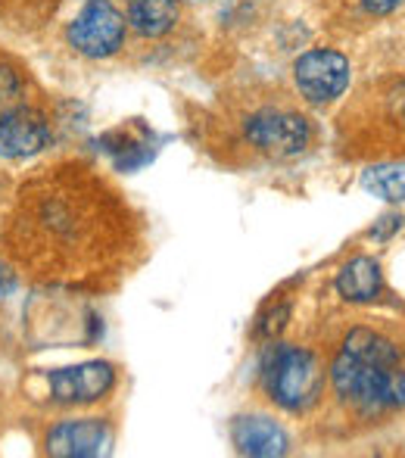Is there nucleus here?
<instances>
[{
    "label": "nucleus",
    "instance_id": "14",
    "mask_svg": "<svg viewBox=\"0 0 405 458\" xmlns=\"http://www.w3.org/2000/svg\"><path fill=\"white\" fill-rule=\"evenodd\" d=\"M287 318H291V306H287V302H278V306L268 309V312L262 315V321H259V334H262V337H274V334L284 331Z\"/></svg>",
    "mask_w": 405,
    "mask_h": 458
},
{
    "label": "nucleus",
    "instance_id": "11",
    "mask_svg": "<svg viewBox=\"0 0 405 458\" xmlns=\"http://www.w3.org/2000/svg\"><path fill=\"white\" fill-rule=\"evenodd\" d=\"M343 352L352 359H362V362H371V365H384V368L400 365V346H396L390 337H384V334L368 331V327L350 331V337L343 340Z\"/></svg>",
    "mask_w": 405,
    "mask_h": 458
},
{
    "label": "nucleus",
    "instance_id": "7",
    "mask_svg": "<svg viewBox=\"0 0 405 458\" xmlns=\"http://www.w3.org/2000/svg\"><path fill=\"white\" fill-rule=\"evenodd\" d=\"M109 446V428L100 418H75L47 434V453L56 458H94Z\"/></svg>",
    "mask_w": 405,
    "mask_h": 458
},
{
    "label": "nucleus",
    "instance_id": "8",
    "mask_svg": "<svg viewBox=\"0 0 405 458\" xmlns=\"http://www.w3.org/2000/svg\"><path fill=\"white\" fill-rule=\"evenodd\" d=\"M50 128L44 115L31 109H10L0 113V157L6 159H25L35 157L47 147Z\"/></svg>",
    "mask_w": 405,
    "mask_h": 458
},
{
    "label": "nucleus",
    "instance_id": "2",
    "mask_svg": "<svg viewBox=\"0 0 405 458\" xmlns=\"http://www.w3.org/2000/svg\"><path fill=\"white\" fill-rule=\"evenodd\" d=\"M266 386L287 411H303L321 393L318 359L300 346H278L266 359Z\"/></svg>",
    "mask_w": 405,
    "mask_h": 458
},
{
    "label": "nucleus",
    "instance_id": "6",
    "mask_svg": "<svg viewBox=\"0 0 405 458\" xmlns=\"http://www.w3.org/2000/svg\"><path fill=\"white\" fill-rule=\"evenodd\" d=\"M50 393L56 403H97L115 384V371L109 362H85L50 371Z\"/></svg>",
    "mask_w": 405,
    "mask_h": 458
},
{
    "label": "nucleus",
    "instance_id": "12",
    "mask_svg": "<svg viewBox=\"0 0 405 458\" xmlns=\"http://www.w3.org/2000/svg\"><path fill=\"white\" fill-rule=\"evenodd\" d=\"M128 22L147 38H159L175 29L178 6L175 0H128Z\"/></svg>",
    "mask_w": 405,
    "mask_h": 458
},
{
    "label": "nucleus",
    "instance_id": "5",
    "mask_svg": "<svg viewBox=\"0 0 405 458\" xmlns=\"http://www.w3.org/2000/svg\"><path fill=\"white\" fill-rule=\"evenodd\" d=\"M350 60L337 50H308L293 66L300 94L308 103H331L350 88Z\"/></svg>",
    "mask_w": 405,
    "mask_h": 458
},
{
    "label": "nucleus",
    "instance_id": "1",
    "mask_svg": "<svg viewBox=\"0 0 405 458\" xmlns=\"http://www.w3.org/2000/svg\"><path fill=\"white\" fill-rule=\"evenodd\" d=\"M331 380L340 399L365 411L405 409V371L371 365L340 352L331 365Z\"/></svg>",
    "mask_w": 405,
    "mask_h": 458
},
{
    "label": "nucleus",
    "instance_id": "17",
    "mask_svg": "<svg viewBox=\"0 0 405 458\" xmlns=\"http://www.w3.org/2000/svg\"><path fill=\"white\" fill-rule=\"evenodd\" d=\"M13 287H16V277L6 272V268H0V296H6Z\"/></svg>",
    "mask_w": 405,
    "mask_h": 458
},
{
    "label": "nucleus",
    "instance_id": "10",
    "mask_svg": "<svg viewBox=\"0 0 405 458\" xmlns=\"http://www.w3.org/2000/svg\"><path fill=\"white\" fill-rule=\"evenodd\" d=\"M384 287L381 266H377L371 256H359V259L346 262L337 275V293L346 302H371L377 300Z\"/></svg>",
    "mask_w": 405,
    "mask_h": 458
},
{
    "label": "nucleus",
    "instance_id": "13",
    "mask_svg": "<svg viewBox=\"0 0 405 458\" xmlns=\"http://www.w3.org/2000/svg\"><path fill=\"white\" fill-rule=\"evenodd\" d=\"M362 184L368 193L387 199V203H402L405 199V163L371 165L362 175Z\"/></svg>",
    "mask_w": 405,
    "mask_h": 458
},
{
    "label": "nucleus",
    "instance_id": "4",
    "mask_svg": "<svg viewBox=\"0 0 405 458\" xmlns=\"http://www.w3.org/2000/svg\"><path fill=\"white\" fill-rule=\"evenodd\" d=\"M247 138L268 157H297L312 140V128L303 115L284 113V109H262L247 122Z\"/></svg>",
    "mask_w": 405,
    "mask_h": 458
},
{
    "label": "nucleus",
    "instance_id": "16",
    "mask_svg": "<svg viewBox=\"0 0 405 458\" xmlns=\"http://www.w3.org/2000/svg\"><path fill=\"white\" fill-rule=\"evenodd\" d=\"M359 4H362L368 13H375V16H384V13H393L402 0H359Z\"/></svg>",
    "mask_w": 405,
    "mask_h": 458
},
{
    "label": "nucleus",
    "instance_id": "3",
    "mask_svg": "<svg viewBox=\"0 0 405 458\" xmlns=\"http://www.w3.org/2000/svg\"><path fill=\"white\" fill-rule=\"evenodd\" d=\"M69 44L91 60L113 56L125 44V16L109 0H88L69 25Z\"/></svg>",
    "mask_w": 405,
    "mask_h": 458
},
{
    "label": "nucleus",
    "instance_id": "15",
    "mask_svg": "<svg viewBox=\"0 0 405 458\" xmlns=\"http://www.w3.org/2000/svg\"><path fill=\"white\" fill-rule=\"evenodd\" d=\"M19 94H22V81H19V75L13 72V69L0 66V109L10 106Z\"/></svg>",
    "mask_w": 405,
    "mask_h": 458
},
{
    "label": "nucleus",
    "instance_id": "9",
    "mask_svg": "<svg viewBox=\"0 0 405 458\" xmlns=\"http://www.w3.org/2000/svg\"><path fill=\"white\" fill-rule=\"evenodd\" d=\"M231 440H234L237 453L253 458H272L287 453V434L272 418H262V415L237 418L234 428H231Z\"/></svg>",
    "mask_w": 405,
    "mask_h": 458
}]
</instances>
